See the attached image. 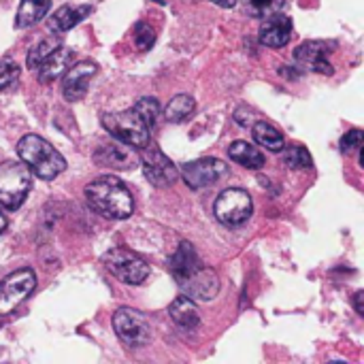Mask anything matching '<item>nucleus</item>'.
Returning a JSON list of instances; mask_svg holds the SVG:
<instances>
[{
    "label": "nucleus",
    "instance_id": "9d476101",
    "mask_svg": "<svg viewBox=\"0 0 364 364\" xmlns=\"http://www.w3.org/2000/svg\"><path fill=\"white\" fill-rule=\"evenodd\" d=\"M226 173H228V164L218 158H200L181 166V179L192 190H203L207 186H213Z\"/></svg>",
    "mask_w": 364,
    "mask_h": 364
},
{
    "label": "nucleus",
    "instance_id": "f03ea898",
    "mask_svg": "<svg viewBox=\"0 0 364 364\" xmlns=\"http://www.w3.org/2000/svg\"><path fill=\"white\" fill-rule=\"evenodd\" d=\"M17 154L19 160L41 179L51 181L66 171V160L62 158V154L38 134L21 136L17 143Z\"/></svg>",
    "mask_w": 364,
    "mask_h": 364
},
{
    "label": "nucleus",
    "instance_id": "9b49d317",
    "mask_svg": "<svg viewBox=\"0 0 364 364\" xmlns=\"http://www.w3.org/2000/svg\"><path fill=\"white\" fill-rule=\"evenodd\" d=\"M335 49H337V43H331V41H307V43L296 47L294 58L307 70L322 73V75H333L335 68L328 62V53L335 51Z\"/></svg>",
    "mask_w": 364,
    "mask_h": 364
},
{
    "label": "nucleus",
    "instance_id": "4468645a",
    "mask_svg": "<svg viewBox=\"0 0 364 364\" xmlns=\"http://www.w3.org/2000/svg\"><path fill=\"white\" fill-rule=\"evenodd\" d=\"M267 21L262 23L260 28V43L267 45V47H284L290 38H292V19L288 15H279V13H273L269 17H264Z\"/></svg>",
    "mask_w": 364,
    "mask_h": 364
},
{
    "label": "nucleus",
    "instance_id": "2eb2a0df",
    "mask_svg": "<svg viewBox=\"0 0 364 364\" xmlns=\"http://www.w3.org/2000/svg\"><path fill=\"white\" fill-rule=\"evenodd\" d=\"M94 160L100 166H109V168H132L136 164V156L128 149L126 143L117 141V143H105L94 151Z\"/></svg>",
    "mask_w": 364,
    "mask_h": 364
},
{
    "label": "nucleus",
    "instance_id": "7ed1b4c3",
    "mask_svg": "<svg viewBox=\"0 0 364 364\" xmlns=\"http://www.w3.org/2000/svg\"><path fill=\"white\" fill-rule=\"evenodd\" d=\"M102 126L105 130L115 139L132 147H145L151 136V128L145 124V119L136 113V109L119 111V113H102Z\"/></svg>",
    "mask_w": 364,
    "mask_h": 364
},
{
    "label": "nucleus",
    "instance_id": "6e6552de",
    "mask_svg": "<svg viewBox=\"0 0 364 364\" xmlns=\"http://www.w3.org/2000/svg\"><path fill=\"white\" fill-rule=\"evenodd\" d=\"M36 288V275L30 269H19L0 282V316L11 314Z\"/></svg>",
    "mask_w": 364,
    "mask_h": 364
},
{
    "label": "nucleus",
    "instance_id": "c85d7f7f",
    "mask_svg": "<svg viewBox=\"0 0 364 364\" xmlns=\"http://www.w3.org/2000/svg\"><path fill=\"white\" fill-rule=\"evenodd\" d=\"M154 41H156V32L149 23L145 21H139L134 26V45L141 49V51H147L154 47Z\"/></svg>",
    "mask_w": 364,
    "mask_h": 364
},
{
    "label": "nucleus",
    "instance_id": "412c9836",
    "mask_svg": "<svg viewBox=\"0 0 364 364\" xmlns=\"http://www.w3.org/2000/svg\"><path fill=\"white\" fill-rule=\"evenodd\" d=\"M228 156L230 160L239 162L241 166L245 168H262L264 166V156L258 147H254L252 143H245V141H235L230 147H228Z\"/></svg>",
    "mask_w": 364,
    "mask_h": 364
},
{
    "label": "nucleus",
    "instance_id": "f257e3e1",
    "mask_svg": "<svg viewBox=\"0 0 364 364\" xmlns=\"http://www.w3.org/2000/svg\"><path fill=\"white\" fill-rule=\"evenodd\" d=\"M87 205L109 220H126L134 211L130 190L117 177H98L85 186Z\"/></svg>",
    "mask_w": 364,
    "mask_h": 364
},
{
    "label": "nucleus",
    "instance_id": "cd10ccee",
    "mask_svg": "<svg viewBox=\"0 0 364 364\" xmlns=\"http://www.w3.org/2000/svg\"><path fill=\"white\" fill-rule=\"evenodd\" d=\"M134 109H136V113L145 119V124H147L149 128L156 124V119H158V115H160V102H158L156 98H141V100L134 105Z\"/></svg>",
    "mask_w": 364,
    "mask_h": 364
},
{
    "label": "nucleus",
    "instance_id": "72a5a7b5",
    "mask_svg": "<svg viewBox=\"0 0 364 364\" xmlns=\"http://www.w3.org/2000/svg\"><path fill=\"white\" fill-rule=\"evenodd\" d=\"M4 324V316H0V326Z\"/></svg>",
    "mask_w": 364,
    "mask_h": 364
},
{
    "label": "nucleus",
    "instance_id": "423d86ee",
    "mask_svg": "<svg viewBox=\"0 0 364 364\" xmlns=\"http://www.w3.org/2000/svg\"><path fill=\"white\" fill-rule=\"evenodd\" d=\"M113 328L119 341L132 350L143 348L151 341V326L147 318L136 309H130V307L117 309L113 316Z\"/></svg>",
    "mask_w": 364,
    "mask_h": 364
},
{
    "label": "nucleus",
    "instance_id": "a878e982",
    "mask_svg": "<svg viewBox=\"0 0 364 364\" xmlns=\"http://www.w3.org/2000/svg\"><path fill=\"white\" fill-rule=\"evenodd\" d=\"M19 75H21V68L11 58L0 60V92H9L11 87H15L19 81Z\"/></svg>",
    "mask_w": 364,
    "mask_h": 364
},
{
    "label": "nucleus",
    "instance_id": "1a4fd4ad",
    "mask_svg": "<svg viewBox=\"0 0 364 364\" xmlns=\"http://www.w3.org/2000/svg\"><path fill=\"white\" fill-rule=\"evenodd\" d=\"M141 166L149 183L156 188H168L177 181V166L156 147V145H145L141 154Z\"/></svg>",
    "mask_w": 364,
    "mask_h": 364
},
{
    "label": "nucleus",
    "instance_id": "5701e85b",
    "mask_svg": "<svg viewBox=\"0 0 364 364\" xmlns=\"http://www.w3.org/2000/svg\"><path fill=\"white\" fill-rule=\"evenodd\" d=\"M194 109H196V100L188 94H179L166 105L164 117L173 124H179V122H186L194 113Z\"/></svg>",
    "mask_w": 364,
    "mask_h": 364
},
{
    "label": "nucleus",
    "instance_id": "20e7f679",
    "mask_svg": "<svg viewBox=\"0 0 364 364\" xmlns=\"http://www.w3.org/2000/svg\"><path fill=\"white\" fill-rule=\"evenodd\" d=\"M32 186V171L21 160H6L0 164V205L4 209H19Z\"/></svg>",
    "mask_w": 364,
    "mask_h": 364
},
{
    "label": "nucleus",
    "instance_id": "aec40b11",
    "mask_svg": "<svg viewBox=\"0 0 364 364\" xmlns=\"http://www.w3.org/2000/svg\"><path fill=\"white\" fill-rule=\"evenodd\" d=\"M49 6H51V0H21L19 9H17L15 26L17 28H30V26L38 23L47 15Z\"/></svg>",
    "mask_w": 364,
    "mask_h": 364
},
{
    "label": "nucleus",
    "instance_id": "a211bd4d",
    "mask_svg": "<svg viewBox=\"0 0 364 364\" xmlns=\"http://www.w3.org/2000/svg\"><path fill=\"white\" fill-rule=\"evenodd\" d=\"M198 267H203L200 260H198V254L194 252V247H192L188 241H183V243L177 247L175 256L171 258V271H173L175 282H177V284L183 282V279L190 277Z\"/></svg>",
    "mask_w": 364,
    "mask_h": 364
},
{
    "label": "nucleus",
    "instance_id": "473e14b6",
    "mask_svg": "<svg viewBox=\"0 0 364 364\" xmlns=\"http://www.w3.org/2000/svg\"><path fill=\"white\" fill-rule=\"evenodd\" d=\"M218 6H222V9H232L235 4H237V0H213Z\"/></svg>",
    "mask_w": 364,
    "mask_h": 364
},
{
    "label": "nucleus",
    "instance_id": "bb28decb",
    "mask_svg": "<svg viewBox=\"0 0 364 364\" xmlns=\"http://www.w3.org/2000/svg\"><path fill=\"white\" fill-rule=\"evenodd\" d=\"M284 6V0H247V11L252 17H269L273 13H279Z\"/></svg>",
    "mask_w": 364,
    "mask_h": 364
},
{
    "label": "nucleus",
    "instance_id": "b1692460",
    "mask_svg": "<svg viewBox=\"0 0 364 364\" xmlns=\"http://www.w3.org/2000/svg\"><path fill=\"white\" fill-rule=\"evenodd\" d=\"M60 45H62V43H60L58 38H45V41L36 43V45L28 51V60H26L28 70L36 73V68H38V66L49 58V53H51V51H55Z\"/></svg>",
    "mask_w": 364,
    "mask_h": 364
},
{
    "label": "nucleus",
    "instance_id": "7c9ffc66",
    "mask_svg": "<svg viewBox=\"0 0 364 364\" xmlns=\"http://www.w3.org/2000/svg\"><path fill=\"white\" fill-rule=\"evenodd\" d=\"M363 301H364V292L360 290V292H356V294H354V307H356V314H358V316H364Z\"/></svg>",
    "mask_w": 364,
    "mask_h": 364
},
{
    "label": "nucleus",
    "instance_id": "4be33fe9",
    "mask_svg": "<svg viewBox=\"0 0 364 364\" xmlns=\"http://www.w3.org/2000/svg\"><path fill=\"white\" fill-rule=\"evenodd\" d=\"M254 141L260 143L269 151H279L286 145L284 134L275 126H271L269 122H256L254 124Z\"/></svg>",
    "mask_w": 364,
    "mask_h": 364
},
{
    "label": "nucleus",
    "instance_id": "2f4dec72",
    "mask_svg": "<svg viewBox=\"0 0 364 364\" xmlns=\"http://www.w3.org/2000/svg\"><path fill=\"white\" fill-rule=\"evenodd\" d=\"M6 224H9V220H6V213H4V207L0 205V235L6 230Z\"/></svg>",
    "mask_w": 364,
    "mask_h": 364
},
{
    "label": "nucleus",
    "instance_id": "0eeeda50",
    "mask_svg": "<svg viewBox=\"0 0 364 364\" xmlns=\"http://www.w3.org/2000/svg\"><path fill=\"white\" fill-rule=\"evenodd\" d=\"M254 209L252 196L245 190L239 188H228L224 190L213 205V213L215 218L224 224V226H241L250 220Z\"/></svg>",
    "mask_w": 364,
    "mask_h": 364
},
{
    "label": "nucleus",
    "instance_id": "39448f33",
    "mask_svg": "<svg viewBox=\"0 0 364 364\" xmlns=\"http://www.w3.org/2000/svg\"><path fill=\"white\" fill-rule=\"evenodd\" d=\"M105 267L109 269L111 275H115L119 282L130 284V286H139L149 277V264L139 258L134 252L126 250V247H113L111 252L105 254Z\"/></svg>",
    "mask_w": 364,
    "mask_h": 364
},
{
    "label": "nucleus",
    "instance_id": "f8f14e48",
    "mask_svg": "<svg viewBox=\"0 0 364 364\" xmlns=\"http://www.w3.org/2000/svg\"><path fill=\"white\" fill-rule=\"evenodd\" d=\"M96 73H98V66L90 60H81L77 64H70L62 75V96L68 102L81 100Z\"/></svg>",
    "mask_w": 364,
    "mask_h": 364
},
{
    "label": "nucleus",
    "instance_id": "c756f323",
    "mask_svg": "<svg viewBox=\"0 0 364 364\" xmlns=\"http://www.w3.org/2000/svg\"><path fill=\"white\" fill-rule=\"evenodd\" d=\"M364 143V134L363 130H350L343 139H341V151L350 154L354 149H360Z\"/></svg>",
    "mask_w": 364,
    "mask_h": 364
},
{
    "label": "nucleus",
    "instance_id": "f3484780",
    "mask_svg": "<svg viewBox=\"0 0 364 364\" xmlns=\"http://www.w3.org/2000/svg\"><path fill=\"white\" fill-rule=\"evenodd\" d=\"M92 13V6L81 4V6H73V4H64L60 6L51 17H49V30L51 32H68L70 28H75L79 21H83L87 15Z\"/></svg>",
    "mask_w": 364,
    "mask_h": 364
},
{
    "label": "nucleus",
    "instance_id": "ddd939ff",
    "mask_svg": "<svg viewBox=\"0 0 364 364\" xmlns=\"http://www.w3.org/2000/svg\"><path fill=\"white\" fill-rule=\"evenodd\" d=\"M179 288L192 301H211L220 292V279L213 269L198 267L190 277L179 282Z\"/></svg>",
    "mask_w": 364,
    "mask_h": 364
},
{
    "label": "nucleus",
    "instance_id": "6ab92c4d",
    "mask_svg": "<svg viewBox=\"0 0 364 364\" xmlns=\"http://www.w3.org/2000/svg\"><path fill=\"white\" fill-rule=\"evenodd\" d=\"M168 316H171V320H173L179 328H183V331H194V328H198V324H200L198 309H196L194 301L188 299L186 294H183V296H177V299L171 303Z\"/></svg>",
    "mask_w": 364,
    "mask_h": 364
},
{
    "label": "nucleus",
    "instance_id": "dca6fc26",
    "mask_svg": "<svg viewBox=\"0 0 364 364\" xmlns=\"http://www.w3.org/2000/svg\"><path fill=\"white\" fill-rule=\"evenodd\" d=\"M73 60H75V53H73V49H68V47H58L55 51H51L49 53V58L36 68V79L41 81V83H51V81H55L58 77H62L64 75V70L73 64Z\"/></svg>",
    "mask_w": 364,
    "mask_h": 364
},
{
    "label": "nucleus",
    "instance_id": "393cba45",
    "mask_svg": "<svg viewBox=\"0 0 364 364\" xmlns=\"http://www.w3.org/2000/svg\"><path fill=\"white\" fill-rule=\"evenodd\" d=\"M282 160H284V164L286 166H290V168H311V164H314V160H311V156H309V151L303 147V145H284L282 149Z\"/></svg>",
    "mask_w": 364,
    "mask_h": 364
}]
</instances>
